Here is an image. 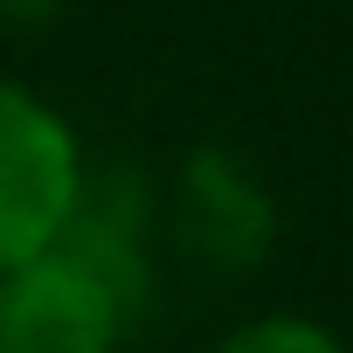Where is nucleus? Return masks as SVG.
<instances>
[{
  "label": "nucleus",
  "instance_id": "obj_1",
  "mask_svg": "<svg viewBox=\"0 0 353 353\" xmlns=\"http://www.w3.org/2000/svg\"><path fill=\"white\" fill-rule=\"evenodd\" d=\"M83 145L56 104L0 77V270L49 256L83 201Z\"/></svg>",
  "mask_w": 353,
  "mask_h": 353
},
{
  "label": "nucleus",
  "instance_id": "obj_2",
  "mask_svg": "<svg viewBox=\"0 0 353 353\" xmlns=\"http://www.w3.org/2000/svg\"><path fill=\"white\" fill-rule=\"evenodd\" d=\"M125 332V305L63 250L0 270V353H118Z\"/></svg>",
  "mask_w": 353,
  "mask_h": 353
},
{
  "label": "nucleus",
  "instance_id": "obj_3",
  "mask_svg": "<svg viewBox=\"0 0 353 353\" xmlns=\"http://www.w3.org/2000/svg\"><path fill=\"white\" fill-rule=\"evenodd\" d=\"M270 194L263 181L243 166V152L229 145H201L181 166V188H173V236L181 250H194L215 270H250L270 250Z\"/></svg>",
  "mask_w": 353,
  "mask_h": 353
},
{
  "label": "nucleus",
  "instance_id": "obj_4",
  "mask_svg": "<svg viewBox=\"0 0 353 353\" xmlns=\"http://www.w3.org/2000/svg\"><path fill=\"white\" fill-rule=\"evenodd\" d=\"M215 353H346V346L305 312H263V319H243L236 332H222Z\"/></svg>",
  "mask_w": 353,
  "mask_h": 353
},
{
  "label": "nucleus",
  "instance_id": "obj_5",
  "mask_svg": "<svg viewBox=\"0 0 353 353\" xmlns=\"http://www.w3.org/2000/svg\"><path fill=\"white\" fill-rule=\"evenodd\" d=\"M63 0H0V28H49Z\"/></svg>",
  "mask_w": 353,
  "mask_h": 353
}]
</instances>
